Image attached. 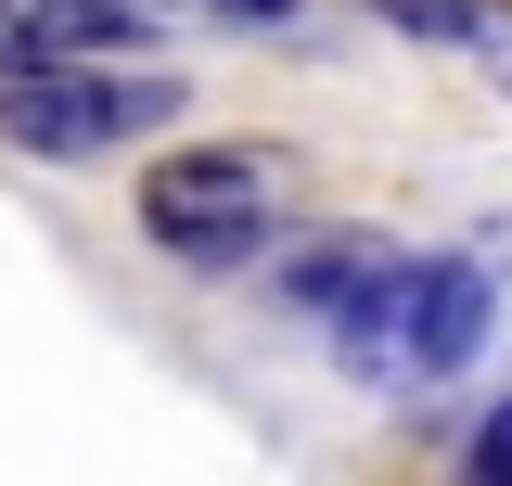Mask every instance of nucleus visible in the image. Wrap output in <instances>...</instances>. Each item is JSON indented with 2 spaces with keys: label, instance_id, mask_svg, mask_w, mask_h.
I'll list each match as a JSON object with an SVG mask.
<instances>
[{
  "label": "nucleus",
  "instance_id": "obj_3",
  "mask_svg": "<svg viewBox=\"0 0 512 486\" xmlns=\"http://www.w3.org/2000/svg\"><path fill=\"white\" fill-rule=\"evenodd\" d=\"M474 346H487V269H474V256H410V269L346 320V359L372 371V384H436V371H461Z\"/></svg>",
  "mask_w": 512,
  "mask_h": 486
},
{
  "label": "nucleus",
  "instance_id": "obj_5",
  "mask_svg": "<svg viewBox=\"0 0 512 486\" xmlns=\"http://www.w3.org/2000/svg\"><path fill=\"white\" fill-rule=\"evenodd\" d=\"M372 13L436 39V52H500V0H372Z\"/></svg>",
  "mask_w": 512,
  "mask_h": 486
},
{
  "label": "nucleus",
  "instance_id": "obj_8",
  "mask_svg": "<svg viewBox=\"0 0 512 486\" xmlns=\"http://www.w3.org/2000/svg\"><path fill=\"white\" fill-rule=\"evenodd\" d=\"M487 64H500V90H512V39H500V52H487Z\"/></svg>",
  "mask_w": 512,
  "mask_h": 486
},
{
  "label": "nucleus",
  "instance_id": "obj_4",
  "mask_svg": "<svg viewBox=\"0 0 512 486\" xmlns=\"http://www.w3.org/2000/svg\"><path fill=\"white\" fill-rule=\"evenodd\" d=\"M397 269H410V256H397L384 231H295L282 256H269V307H295V320H320V333H346Z\"/></svg>",
  "mask_w": 512,
  "mask_h": 486
},
{
  "label": "nucleus",
  "instance_id": "obj_6",
  "mask_svg": "<svg viewBox=\"0 0 512 486\" xmlns=\"http://www.w3.org/2000/svg\"><path fill=\"white\" fill-rule=\"evenodd\" d=\"M461 486H512V397H500L474 435H461Z\"/></svg>",
  "mask_w": 512,
  "mask_h": 486
},
{
  "label": "nucleus",
  "instance_id": "obj_2",
  "mask_svg": "<svg viewBox=\"0 0 512 486\" xmlns=\"http://www.w3.org/2000/svg\"><path fill=\"white\" fill-rule=\"evenodd\" d=\"M180 77L167 64H0V141L13 154H52V167H90L116 141H154L180 128Z\"/></svg>",
  "mask_w": 512,
  "mask_h": 486
},
{
  "label": "nucleus",
  "instance_id": "obj_1",
  "mask_svg": "<svg viewBox=\"0 0 512 486\" xmlns=\"http://www.w3.org/2000/svg\"><path fill=\"white\" fill-rule=\"evenodd\" d=\"M128 218H141L154 256H180V269H244L295 218V154L282 141H180V154L141 167Z\"/></svg>",
  "mask_w": 512,
  "mask_h": 486
},
{
  "label": "nucleus",
  "instance_id": "obj_7",
  "mask_svg": "<svg viewBox=\"0 0 512 486\" xmlns=\"http://www.w3.org/2000/svg\"><path fill=\"white\" fill-rule=\"evenodd\" d=\"M141 13H205V26H295L308 0H141Z\"/></svg>",
  "mask_w": 512,
  "mask_h": 486
}]
</instances>
